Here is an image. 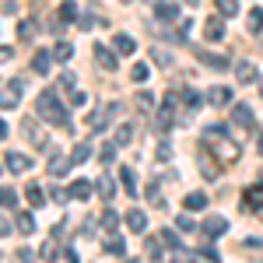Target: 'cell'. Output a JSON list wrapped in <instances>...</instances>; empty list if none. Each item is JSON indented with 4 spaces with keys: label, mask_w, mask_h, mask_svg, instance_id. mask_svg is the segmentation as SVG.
<instances>
[{
    "label": "cell",
    "mask_w": 263,
    "mask_h": 263,
    "mask_svg": "<svg viewBox=\"0 0 263 263\" xmlns=\"http://www.w3.org/2000/svg\"><path fill=\"white\" fill-rule=\"evenodd\" d=\"M109 162H116V144H105L102 147V165H109Z\"/></svg>",
    "instance_id": "42"
},
{
    "label": "cell",
    "mask_w": 263,
    "mask_h": 263,
    "mask_svg": "<svg viewBox=\"0 0 263 263\" xmlns=\"http://www.w3.org/2000/svg\"><path fill=\"white\" fill-rule=\"evenodd\" d=\"M151 57H155V63H158V67H172V57H168L165 49H155Z\"/></svg>",
    "instance_id": "43"
},
{
    "label": "cell",
    "mask_w": 263,
    "mask_h": 263,
    "mask_svg": "<svg viewBox=\"0 0 263 263\" xmlns=\"http://www.w3.org/2000/svg\"><path fill=\"white\" fill-rule=\"evenodd\" d=\"M232 120L235 123H242V126H253V109H249V105H246V102H239V105H235V116H232Z\"/></svg>",
    "instance_id": "23"
},
{
    "label": "cell",
    "mask_w": 263,
    "mask_h": 263,
    "mask_svg": "<svg viewBox=\"0 0 263 263\" xmlns=\"http://www.w3.org/2000/svg\"><path fill=\"white\" fill-rule=\"evenodd\" d=\"M158 249H162V239H147V256H151V260H158V256H162Z\"/></svg>",
    "instance_id": "44"
},
{
    "label": "cell",
    "mask_w": 263,
    "mask_h": 263,
    "mask_svg": "<svg viewBox=\"0 0 263 263\" xmlns=\"http://www.w3.org/2000/svg\"><path fill=\"white\" fill-rule=\"evenodd\" d=\"M182 207H186V211H203V207H207V193L193 190L190 197H182Z\"/></svg>",
    "instance_id": "14"
},
{
    "label": "cell",
    "mask_w": 263,
    "mask_h": 263,
    "mask_svg": "<svg viewBox=\"0 0 263 263\" xmlns=\"http://www.w3.org/2000/svg\"><path fill=\"white\" fill-rule=\"evenodd\" d=\"M88 155H91V147H88V144H78V147L70 151V162H74V165H81L84 158H88Z\"/></svg>",
    "instance_id": "33"
},
{
    "label": "cell",
    "mask_w": 263,
    "mask_h": 263,
    "mask_svg": "<svg viewBox=\"0 0 263 263\" xmlns=\"http://www.w3.org/2000/svg\"><path fill=\"white\" fill-rule=\"evenodd\" d=\"M130 137H134V123H120V130H116L112 144H116V147H126V144H130Z\"/></svg>",
    "instance_id": "21"
},
{
    "label": "cell",
    "mask_w": 263,
    "mask_h": 263,
    "mask_svg": "<svg viewBox=\"0 0 263 263\" xmlns=\"http://www.w3.org/2000/svg\"><path fill=\"white\" fill-rule=\"evenodd\" d=\"M182 102H186L190 109H197V105H200V95H197L193 88H186V91H182Z\"/></svg>",
    "instance_id": "40"
},
{
    "label": "cell",
    "mask_w": 263,
    "mask_h": 263,
    "mask_svg": "<svg viewBox=\"0 0 263 263\" xmlns=\"http://www.w3.org/2000/svg\"><path fill=\"white\" fill-rule=\"evenodd\" d=\"M4 235H11V221H7V218H0V239H4Z\"/></svg>",
    "instance_id": "49"
},
{
    "label": "cell",
    "mask_w": 263,
    "mask_h": 263,
    "mask_svg": "<svg viewBox=\"0 0 263 263\" xmlns=\"http://www.w3.org/2000/svg\"><path fill=\"white\" fill-rule=\"evenodd\" d=\"M21 130L28 134V141L35 144V147H46V134L39 130V123H35V120H21Z\"/></svg>",
    "instance_id": "9"
},
{
    "label": "cell",
    "mask_w": 263,
    "mask_h": 263,
    "mask_svg": "<svg viewBox=\"0 0 263 263\" xmlns=\"http://www.w3.org/2000/svg\"><path fill=\"white\" fill-rule=\"evenodd\" d=\"M18 232L21 235H32V232H35V228H39V224H35V218H32V214H18Z\"/></svg>",
    "instance_id": "29"
},
{
    "label": "cell",
    "mask_w": 263,
    "mask_h": 263,
    "mask_svg": "<svg viewBox=\"0 0 263 263\" xmlns=\"http://www.w3.org/2000/svg\"><path fill=\"white\" fill-rule=\"evenodd\" d=\"M102 228H105V232H116V221H120V214H116V211H112V207H105V211H102Z\"/></svg>",
    "instance_id": "30"
},
{
    "label": "cell",
    "mask_w": 263,
    "mask_h": 263,
    "mask_svg": "<svg viewBox=\"0 0 263 263\" xmlns=\"http://www.w3.org/2000/svg\"><path fill=\"white\" fill-rule=\"evenodd\" d=\"M7 60H14V49L11 46H0V63H7Z\"/></svg>",
    "instance_id": "48"
},
{
    "label": "cell",
    "mask_w": 263,
    "mask_h": 263,
    "mask_svg": "<svg viewBox=\"0 0 263 263\" xmlns=\"http://www.w3.org/2000/svg\"><path fill=\"white\" fill-rule=\"evenodd\" d=\"M235 78H239V81H242V84H249V81H256V67H253V63H249V60H242V63H235Z\"/></svg>",
    "instance_id": "16"
},
{
    "label": "cell",
    "mask_w": 263,
    "mask_h": 263,
    "mask_svg": "<svg viewBox=\"0 0 263 263\" xmlns=\"http://www.w3.org/2000/svg\"><path fill=\"white\" fill-rule=\"evenodd\" d=\"M67 197L88 200V197H91V182H88V179H74V182H70V190H67Z\"/></svg>",
    "instance_id": "11"
},
{
    "label": "cell",
    "mask_w": 263,
    "mask_h": 263,
    "mask_svg": "<svg viewBox=\"0 0 263 263\" xmlns=\"http://www.w3.org/2000/svg\"><path fill=\"white\" fill-rule=\"evenodd\" d=\"M14 203H18V193L4 186V190H0V207H14Z\"/></svg>",
    "instance_id": "37"
},
{
    "label": "cell",
    "mask_w": 263,
    "mask_h": 263,
    "mask_svg": "<svg viewBox=\"0 0 263 263\" xmlns=\"http://www.w3.org/2000/svg\"><path fill=\"white\" fill-rule=\"evenodd\" d=\"M158 18H162V21H176V18H179V7H176V4H162V0H158Z\"/></svg>",
    "instance_id": "31"
},
{
    "label": "cell",
    "mask_w": 263,
    "mask_h": 263,
    "mask_svg": "<svg viewBox=\"0 0 263 263\" xmlns=\"http://www.w3.org/2000/svg\"><path fill=\"white\" fill-rule=\"evenodd\" d=\"M260 95H263V78H260Z\"/></svg>",
    "instance_id": "53"
},
{
    "label": "cell",
    "mask_w": 263,
    "mask_h": 263,
    "mask_svg": "<svg viewBox=\"0 0 263 263\" xmlns=\"http://www.w3.org/2000/svg\"><path fill=\"white\" fill-rule=\"evenodd\" d=\"M49 32H53V35H60L63 28H60V18H49Z\"/></svg>",
    "instance_id": "50"
},
{
    "label": "cell",
    "mask_w": 263,
    "mask_h": 263,
    "mask_svg": "<svg viewBox=\"0 0 263 263\" xmlns=\"http://www.w3.org/2000/svg\"><path fill=\"white\" fill-rule=\"evenodd\" d=\"M130 78H134V81H147V67H144V63H134Z\"/></svg>",
    "instance_id": "45"
},
{
    "label": "cell",
    "mask_w": 263,
    "mask_h": 263,
    "mask_svg": "<svg viewBox=\"0 0 263 263\" xmlns=\"http://www.w3.org/2000/svg\"><path fill=\"white\" fill-rule=\"evenodd\" d=\"M176 224H179V232H197V221L190 218V211H186V214H179V218H176Z\"/></svg>",
    "instance_id": "36"
},
{
    "label": "cell",
    "mask_w": 263,
    "mask_h": 263,
    "mask_svg": "<svg viewBox=\"0 0 263 263\" xmlns=\"http://www.w3.org/2000/svg\"><path fill=\"white\" fill-rule=\"evenodd\" d=\"M186 263H203V260H186Z\"/></svg>",
    "instance_id": "54"
},
{
    "label": "cell",
    "mask_w": 263,
    "mask_h": 263,
    "mask_svg": "<svg viewBox=\"0 0 263 263\" xmlns=\"http://www.w3.org/2000/svg\"><path fill=\"white\" fill-rule=\"evenodd\" d=\"M203 39L207 42H221L224 39V18L221 14H214V18L203 21Z\"/></svg>",
    "instance_id": "4"
},
{
    "label": "cell",
    "mask_w": 263,
    "mask_h": 263,
    "mask_svg": "<svg viewBox=\"0 0 263 263\" xmlns=\"http://www.w3.org/2000/svg\"><path fill=\"white\" fill-rule=\"evenodd\" d=\"M60 88L67 91V95H74V91H78V81H74V74H63V78H60Z\"/></svg>",
    "instance_id": "39"
},
{
    "label": "cell",
    "mask_w": 263,
    "mask_h": 263,
    "mask_svg": "<svg viewBox=\"0 0 263 263\" xmlns=\"http://www.w3.org/2000/svg\"><path fill=\"white\" fill-rule=\"evenodd\" d=\"M246 25H249L253 35H260V32H263V11H260V7H253V11L246 14Z\"/></svg>",
    "instance_id": "20"
},
{
    "label": "cell",
    "mask_w": 263,
    "mask_h": 263,
    "mask_svg": "<svg viewBox=\"0 0 263 263\" xmlns=\"http://www.w3.org/2000/svg\"><path fill=\"white\" fill-rule=\"evenodd\" d=\"M116 112H120V105H116V102H112V105H102L99 112H91V116H88V126H91V130H102V126L112 120Z\"/></svg>",
    "instance_id": "5"
},
{
    "label": "cell",
    "mask_w": 263,
    "mask_h": 263,
    "mask_svg": "<svg viewBox=\"0 0 263 263\" xmlns=\"http://www.w3.org/2000/svg\"><path fill=\"white\" fill-rule=\"evenodd\" d=\"M95 186H99L102 200H112V193H116V182H112V176H105V172H102V179L95 182Z\"/></svg>",
    "instance_id": "24"
},
{
    "label": "cell",
    "mask_w": 263,
    "mask_h": 263,
    "mask_svg": "<svg viewBox=\"0 0 263 263\" xmlns=\"http://www.w3.org/2000/svg\"><path fill=\"white\" fill-rule=\"evenodd\" d=\"M70 57H74V46H70V42H57V46H53V60H60V63H67L70 60Z\"/></svg>",
    "instance_id": "25"
},
{
    "label": "cell",
    "mask_w": 263,
    "mask_h": 263,
    "mask_svg": "<svg viewBox=\"0 0 263 263\" xmlns=\"http://www.w3.org/2000/svg\"><path fill=\"white\" fill-rule=\"evenodd\" d=\"M207 99H211V105H228V102H232V91H228V88H211Z\"/></svg>",
    "instance_id": "28"
},
{
    "label": "cell",
    "mask_w": 263,
    "mask_h": 263,
    "mask_svg": "<svg viewBox=\"0 0 263 263\" xmlns=\"http://www.w3.org/2000/svg\"><path fill=\"white\" fill-rule=\"evenodd\" d=\"M147 4H158V0H147Z\"/></svg>",
    "instance_id": "55"
},
{
    "label": "cell",
    "mask_w": 263,
    "mask_h": 263,
    "mask_svg": "<svg viewBox=\"0 0 263 263\" xmlns=\"http://www.w3.org/2000/svg\"><path fill=\"white\" fill-rule=\"evenodd\" d=\"M260 141H263V137H260ZM260 151H263V144H260Z\"/></svg>",
    "instance_id": "56"
},
{
    "label": "cell",
    "mask_w": 263,
    "mask_h": 263,
    "mask_svg": "<svg viewBox=\"0 0 263 263\" xmlns=\"http://www.w3.org/2000/svg\"><path fill=\"white\" fill-rule=\"evenodd\" d=\"M67 168H70V158H63L57 151H49V172L53 176H67Z\"/></svg>",
    "instance_id": "13"
},
{
    "label": "cell",
    "mask_w": 263,
    "mask_h": 263,
    "mask_svg": "<svg viewBox=\"0 0 263 263\" xmlns=\"http://www.w3.org/2000/svg\"><path fill=\"white\" fill-rule=\"evenodd\" d=\"M35 32H39V28H35V21H32V18L18 21V39L21 42H32V39H35Z\"/></svg>",
    "instance_id": "19"
},
{
    "label": "cell",
    "mask_w": 263,
    "mask_h": 263,
    "mask_svg": "<svg viewBox=\"0 0 263 263\" xmlns=\"http://www.w3.org/2000/svg\"><path fill=\"white\" fill-rule=\"evenodd\" d=\"M120 182H123V190H126L130 197H137V176H134V168L123 165V168H120Z\"/></svg>",
    "instance_id": "15"
},
{
    "label": "cell",
    "mask_w": 263,
    "mask_h": 263,
    "mask_svg": "<svg viewBox=\"0 0 263 263\" xmlns=\"http://www.w3.org/2000/svg\"><path fill=\"white\" fill-rule=\"evenodd\" d=\"M95 60H99V67H105V70H116V57H112V49H105V46H95Z\"/></svg>",
    "instance_id": "12"
},
{
    "label": "cell",
    "mask_w": 263,
    "mask_h": 263,
    "mask_svg": "<svg viewBox=\"0 0 263 263\" xmlns=\"http://www.w3.org/2000/svg\"><path fill=\"white\" fill-rule=\"evenodd\" d=\"M200 172L207 176V179H214V176H218V168H214V162H207V155H203V151H200Z\"/></svg>",
    "instance_id": "38"
},
{
    "label": "cell",
    "mask_w": 263,
    "mask_h": 263,
    "mask_svg": "<svg viewBox=\"0 0 263 263\" xmlns=\"http://www.w3.org/2000/svg\"><path fill=\"white\" fill-rule=\"evenodd\" d=\"M200 253H203V260H207V263H218V260H221V253H214L211 246H207V249H200Z\"/></svg>",
    "instance_id": "47"
},
{
    "label": "cell",
    "mask_w": 263,
    "mask_h": 263,
    "mask_svg": "<svg viewBox=\"0 0 263 263\" xmlns=\"http://www.w3.org/2000/svg\"><path fill=\"white\" fill-rule=\"evenodd\" d=\"M158 239H162V246H168V249H176V253H179V235H176L172 228H162V235H158Z\"/></svg>",
    "instance_id": "32"
},
{
    "label": "cell",
    "mask_w": 263,
    "mask_h": 263,
    "mask_svg": "<svg viewBox=\"0 0 263 263\" xmlns=\"http://www.w3.org/2000/svg\"><path fill=\"white\" fill-rule=\"evenodd\" d=\"M256 214H260V218H263V203H260V207H256Z\"/></svg>",
    "instance_id": "52"
},
{
    "label": "cell",
    "mask_w": 263,
    "mask_h": 263,
    "mask_svg": "<svg viewBox=\"0 0 263 263\" xmlns=\"http://www.w3.org/2000/svg\"><path fill=\"white\" fill-rule=\"evenodd\" d=\"M49 67H53V53H46V49H42V53H35L32 70H35V74H49Z\"/></svg>",
    "instance_id": "17"
},
{
    "label": "cell",
    "mask_w": 263,
    "mask_h": 263,
    "mask_svg": "<svg viewBox=\"0 0 263 263\" xmlns=\"http://www.w3.org/2000/svg\"><path fill=\"white\" fill-rule=\"evenodd\" d=\"M14 260H18V263H35V253H32L28 246H21V249H18V256H14Z\"/></svg>",
    "instance_id": "41"
},
{
    "label": "cell",
    "mask_w": 263,
    "mask_h": 263,
    "mask_svg": "<svg viewBox=\"0 0 263 263\" xmlns=\"http://www.w3.org/2000/svg\"><path fill=\"white\" fill-rule=\"evenodd\" d=\"M4 162H7L11 172H18V176L32 168V158H28V155H21V151H7V158H4Z\"/></svg>",
    "instance_id": "7"
},
{
    "label": "cell",
    "mask_w": 263,
    "mask_h": 263,
    "mask_svg": "<svg viewBox=\"0 0 263 263\" xmlns=\"http://www.w3.org/2000/svg\"><path fill=\"white\" fill-rule=\"evenodd\" d=\"M35 109H39L42 120H49L53 126H67V123H70V120H67V109L60 105V99H57V91H53V88H46L39 99H35Z\"/></svg>",
    "instance_id": "2"
},
{
    "label": "cell",
    "mask_w": 263,
    "mask_h": 263,
    "mask_svg": "<svg viewBox=\"0 0 263 263\" xmlns=\"http://www.w3.org/2000/svg\"><path fill=\"white\" fill-rule=\"evenodd\" d=\"M25 197H28V203H32V207H42V203H46V193H42V186H35V182H28Z\"/></svg>",
    "instance_id": "26"
},
{
    "label": "cell",
    "mask_w": 263,
    "mask_h": 263,
    "mask_svg": "<svg viewBox=\"0 0 263 263\" xmlns=\"http://www.w3.org/2000/svg\"><path fill=\"white\" fill-rule=\"evenodd\" d=\"M151 105H155V99H151L147 91H141V95H137V109H151Z\"/></svg>",
    "instance_id": "46"
},
{
    "label": "cell",
    "mask_w": 263,
    "mask_h": 263,
    "mask_svg": "<svg viewBox=\"0 0 263 263\" xmlns=\"http://www.w3.org/2000/svg\"><path fill=\"white\" fill-rule=\"evenodd\" d=\"M0 137H7V123L0 120Z\"/></svg>",
    "instance_id": "51"
},
{
    "label": "cell",
    "mask_w": 263,
    "mask_h": 263,
    "mask_svg": "<svg viewBox=\"0 0 263 263\" xmlns=\"http://www.w3.org/2000/svg\"><path fill=\"white\" fill-rule=\"evenodd\" d=\"M105 249H109L112 256H123V239L120 235H109V239H105Z\"/></svg>",
    "instance_id": "35"
},
{
    "label": "cell",
    "mask_w": 263,
    "mask_h": 263,
    "mask_svg": "<svg viewBox=\"0 0 263 263\" xmlns=\"http://www.w3.org/2000/svg\"><path fill=\"white\" fill-rule=\"evenodd\" d=\"M60 18H63V21H81V14H78V7H74V4L67 0V4L60 7Z\"/></svg>",
    "instance_id": "34"
},
{
    "label": "cell",
    "mask_w": 263,
    "mask_h": 263,
    "mask_svg": "<svg viewBox=\"0 0 263 263\" xmlns=\"http://www.w3.org/2000/svg\"><path fill=\"white\" fill-rule=\"evenodd\" d=\"M46 263H53V260H60V246H57V239H46V246H42V253H39Z\"/></svg>",
    "instance_id": "27"
},
{
    "label": "cell",
    "mask_w": 263,
    "mask_h": 263,
    "mask_svg": "<svg viewBox=\"0 0 263 263\" xmlns=\"http://www.w3.org/2000/svg\"><path fill=\"white\" fill-rule=\"evenodd\" d=\"M224 232H228V221H224V218H207V221H203V235H207V239H218Z\"/></svg>",
    "instance_id": "10"
},
{
    "label": "cell",
    "mask_w": 263,
    "mask_h": 263,
    "mask_svg": "<svg viewBox=\"0 0 263 263\" xmlns=\"http://www.w3.org/2000/svg\"><path fill=\"white\" fill-rule=\"evenodd\" d=\"M207 67H218V70H232V60L228 57H214V53H197Z\"/></svg>",
    "instance_id": "18"
},
{
    "label": "cell",
    "mask_w": 263,
    "mask_h": 263,
    "mask_svg": "<svg viewBox=\"0 0 263 263\" xmlns=\"http://www.w3.org/2000/svg\"><path fill=\"white\" fill-rule=\"evenodd\" d=\"M112 49H116V53H123V57H134L137 42H134V35H126V32H120V35H112Z\"/></svg>",
    "instance_id": "8"
},
{
    "label": "cell",
    "mask_w": 263,
    "mask_h": 263,
    "mask_svg": "<svg viewBox=\"0 0 263 263\" xmlns=\"http://www.w3.org/2000/svg\"><path fill=\"white\" fill-rule=\"evenodd\" d=\"M21 95H25V78L7 81V88H0V109H18Z\"/></svg>",
    "instance_id": "3"
},
{
    "label": "cell",
    "mask_w": 263,
    "mask_h": 263,
    "mask_svg": "<svg viewBox=\"0 0 263 263\" xmlns=\"http://www.w3.org/2000/svg\"><path fill=\"white\" fill-rule=\"evenodd\" d=\"M203 141H207V147L218 155V165H235L239 162V144L228 137V126L224 123H211L207 130H203Z\"/></svg>",
    "instance_id": "1"
},
{
    "label": "cell",
    "mask_w": 263,
    "mask_h": 263,
    "mask_svg": "<svg viewBox=\"0 0 263 263\" xmlns=\"http://www.w3.org/2000/svg\"><path fill=\"white\" fill-rule=\"evenodd\" d=\"M123 221H126V228H130V232H134V235H141L144 228H147V214H144V211H137V207H130V211H126V218H123Z\"/></svg>",
    "instance_id": "6"
},
{
    "label": "cell",
    "mask_w": 263,
    "mask_h": 263,
    "mask_svg": "<svg viewBox=\"0 0 263 263\" xmlns=\"http://www.w3.org/2000/svg\"><path fill=\"white\" fill-rule=\"evenodd\" d=\"M214 7H218L221 18H235L239 14V0H214Z\"/></svg>",
    "instance_id": "22"
}]
</instances>
